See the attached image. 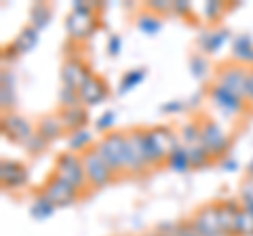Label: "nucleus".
Returning a JSON list of instances; mask_svg holds the SVG:
<instances>
[{
  "label": "nucleus",
  "mask_w": 253,
  "mask_h": 236,
  "mask_svg": "<svg viewBox=\"0 0 253 236\" xmlns=\"http://www.w3.org/2000/svg\"><path fill=\"white\" fill-rule=\"evenodd\" d=\"M152 171L146 154V127L126 129V148H125V175L126 179H141Z\"/></svg>",
  "instance_id": "2"
},
{
  "label": "nucleus",
  "mask_w": 253,
  "mask_h": 236,
  "mask_svg": "<svg viewBox=\"0 0 253 236\" xmlns=\"http://www.w3.org/2000/svg\"><path fill=\"white\" fill-rule=\"evenodd\" d=\"M247 101L253 108V66H247Z\"/></svg>",
  "instance_id": "30"
},
{
  "label": "nucleus",
  "mask_w": 253,
  "mask_h": 236,
  "mask_svg": "<svg viewBox=\"0 0 253 236\" xmlns=\"http://www.w3.org/2000/svg\"><path fill=\"white\" fill-rule=\"evenodd\" d=\"M53 209H55L53 204H51L49 200H46L42 194H38V192H36V198H34V209H32V211H34V215L44 219V217H49V215L53 213Z\"/></svg>",
  "instance_id": "25"
},
{
  "label": "nucleus",
  "mask_w": 253,
  "mask_h": 236,
  "mask_svg": "<svg viewBox=\"0 0 253 236\" xmlns=\"http://www.w3.org/2000/svg\"><path fill=\"white\" fill-rule=\"evenodd\" d=\"M211 80L219 82L226 86L228 91L236 93L239 97L247 99V66L236 59H226L213 68V78Z\"/></svg>",
  "instance_id": "8"
},
{
  "label": "nucleus",
  "mask_w": 253,
  "mask_h": 236,
  "mask_svg": "<svg viewBox=\"0 0 253 236\" xmlns=\"http://www.w3.org/2000/svg\"><path fill=\"white\" fill-rule=\"evenodd\" d=\"M95 146L101 154V158L108 162V167L114 171L118 182L126 179L125 175V148H126V129H112L104 133L99 139H95Z\"/></svg>",
  "instance_id": "4"
},
{
  "label": "nucleus",
  "mask_w": 253,
  "mask_h": 236,
  "mask_svg": "<svg viewBox=\"0 0 253 236\" xmlns=\"http://www.w3.org/2000/svg\"><path fill=\"white\" fill-rule=\"evenodd\" d=\"M81 158L84 164V173H86V179H89L91 190H101V188L118 184V177L114 175V171L108 167V162L101 158V154L95 144L91 148H86L84 152H81Z\"/></svg>",
  "instance_id": "7"
},
{
  "label": "nucleus",
  "mask_w": 253,
  "mask_h": 236,
  "mask_svg": "<svg viewBox=\"0 0 253 236\" xmlns=\"http://www.w3.org/2000/svg\"><path fill=\"white\" fill-rule=\"evenodd\" d=\"M101 9V4H89V2H76L72 13L68 15L66 28L68 36L72 42H84L95 34L97 30V11Z\"/></svg>",
  "instance_id": "5"
},
{
  "label": "nucleus",
  "mask_w": 253,
  "mask_h": 236,
  "mask_svg": "<svg viewBox=\"0 0 253 236\" xmlns=\"http://www.w3.org/2000/svg\"><path fill=\"white\" fill-rule=\"evenodd\" d=\"M0 179H2L4 190H19V188H26L28 184L30 169L19 160L4 158L2 164H0Z\"/></svg>",
  "instance_id": "14"
},
{
  "label": "nucleus",
  "mask_w": 253,
  "mask_h": 236,
  "mask_svg": "<svg viewBox=\"0 0 253 236\" xmlns=\"http://www.w3.org/2000/svg\"><path fill=\"white\" fill-rule=\"evenodd\" d=\"M234 55H232V59L236 61H241V64L245 66H253V42H251V38L249 36H241V38H236V42H234Z\"/></svg>",
  "instance_id": "20"
},
{
  "label": "nucleus",
  "mask_w": 253,
  "mask_h": 236,
  "mask_svg": "<svg viewBox=\"0 0 253 236\" xmlns=\"http://www.w3.org/2000/svg\"><path fill=\"white\" fill-rule=\"evenodd\" d=\"M190 219H192V224H194L196 230H199L201 236H226L224 230H221V226H219L215 200L201 204Z\"/></svg>",
  "instance_id": "13"
},
{
  "label": "nucleus",
  "mask_w": 253,
  "mask_h": 236,
  "mask_svg": "<svg viewBox=\"0 0 253 236\" xmlns=\"http://www.w3.org/2000/svg\"><path fill=\"white\" fill-rule=\"evenodd\" d=\"M53 173H57L61 179H66L70 186H74L78 192H81L83 198H86L93 190L89 186V179H86V173H84V164L83 158L78 152L72 150H66L55 156V162H53Z\"/></svg>",
  "instance_id": "6"
},
{
  "label": "nucleus",
  "mask_w": 253,
  "mask_h": 236,
  "mask_svg": "<svg viewBox=\"0 0 253 236\" xmlns=\"http://www.w3.org/2000/svg\"><path fill=\"white\" fill-rule=\"evenodd\" d=\"M167 169H175L179 173H186L190 167V158H188V152L184 146H179L177 150H173V154L169 156V162H167Z\"/></svg>",
  "instance_id": "22"
},
{
  "label": "nucleus",
  "mask_w": 253,
  "mask_h": 236,
  "mask_svg": "<svg viewBox=\"0 0 253 236\" xmlns=\"http://www.w3.org/2000/svg\"><path fill=\"white\" fill-rule=\"evenodd\" d=\"M196 122H199V129H201V141L203 146L207 148V152L211 154V158L219 162L224 160L228 154H230V148H232V137H228V133L219 127L209 112H199L194 114Z\"/></svg>",
  "instance_id": "3"
},
{
  "label": "nucleus",
  "mask_w": 253,
  "mask_h": 236,
  "mask_svg": "<svg viewBox=\"0 0 253 236\" xmlns=\"http://www.w3.org/2000/svg\"><path fill=\"white\" fill-rule=\"evenodd\" d=\"M179 137L177 131H173L167 124H156V127H146V154L152 171L167 169L169 156L173 150H177Z\"/></svg>",
  "instance_id": "1"
},
{
  "label": "nucleus",
  "mask_w": 253,
  "mask_h": 236,
  "mask_svg": "<svg viewBox=\"0 0 253 236\" xmlns=\"http://www.w3.org/2000/svg\"><path fill=\"white\" fill-rule=\"evenodd\" d=\"M144 11L156 15V17H165V15L173 13V2H158V0H150L144 4Z\"/></svg>",
  "instance_id": "24"
},
{
  "label": "nucleus",
  "mask_w": 253,
  "mask_h": 236,
  "mask_svg": "<svg viewBox=\"0 0 253 236\" xmlns=\"http://www.w3.org/2000/svg\"><path fill=\"white\" fill-rule=\"evenodd\" d=\"M154 236H173V234H171V226L158 228V230H154Z\"/></svg>",
  "instance_id": "32"
},
{
  "label": "nucleus",
  "mask_w": 253,
  "mask_h": 236,
  "mask_svg": "<svg viewBox=\"0 0 253 236\" xmlns=\"http://www.w3.org/2000/svg\"><path fill=\"white\" fill-rule=\"evenodd\" d=\"M36 133L46 141V144H53V141H57V139L68 135L57 110L38 118V120H36Z\"/></svg>",
  "instance_id": "16"
},
{
  "label": "nucleus",
  "mask_w": 253,
  "mask_h": 236,
  "mask_svg": "<svg viewBox=\"0 0 253 236\" xmlns=\"http://www.w3.org/2000/svg\"><path fill=\"white\" fill-rule=\"evenodd\" d=\"M118 49H121V40H118V36H112V40L108 42V51L112 55H118Z\"/></svg>",
  "instance_id": "31"
},
{
  "label": "nucleus",
  "mask_w": 253,
  "mask_h": 236,
  "mask_svg": "<svg viewBox=\"0 0 253 236\" xmlns=\"http://www.w3.org/2000/svg\"><path fill=\"white\" fill-rule=\"evenodd\" d=\"M36 40H38V30H36L34 26H28V28L23 30V32L11 42V46H6V49H11V51H13V57H17V55L28 53L32 46L36 44Z\"/></svg>",
  "instance_id": "18"
},
{
  "label": "nucleus",
  "mask_w": 253,
  "mask_h": 236,
  "mask_svg": "<svg viewBox=\"0 0 253 236\" xmlns=\"http://www.w3.org/2000/svg\"><path fill=\"white\" fill-rule=\"evenodd\" d=\"M144 76H146L144 70H135V72H131V74H129V78L125 76V78H123V91H125V89H131L133 84H137Z\"/></svg>",
  "instance_id": "29"
},
{
  "label": "nucleus",
  "mask_w": 253,
  "mask_h": 236,
  "mask_svg": "<svg viewBox=\"0 0 253 236\" xmlns=\"http://www.w3.org/2000/svg\"><path fill=\"white\" fill-rule=\"evenodd\" d=\"M173 13H177L179 17H194V9L190 2H173Z\"/></svg>",
  "instance_id": "28"
},
{
  "label": "nucleus",
  "mask_w": 253,
  "mask_h": 236,
  "mask_svg": "<svg viewBox=\"0 0 253 236\" xmlns=\"http://www.w3.org/2000/svg\"><path fill=\"white\" fill-rule=\"evenodd\" d=\"M207 95L213 101V106L219 108L226 116H243V118H247V116L253 114V108L249 106L247 99H243V97L236 95V93L228 91L226 86H221L215 80H211L207 84Z\"/></svg>",
  "instance_id": "9"
},
{
  "label": "nucleus",
  "mask_w": 253,
  "mask_h": 236,
  "mask_svg": "<svg viewBox=\"0 0 253 236\" xmlns=\"http://www.w3.org/2000/svg\"><path fill=\"white\" fill-rule=\"evenodd\" d=\"M51 13H53V6H51V4H46V2H36L34 6H32V13H30L32 26H34L36 30H41L42 26H46V23H49Z\"/></svg>",
  "instance_id": "21"
},
{
  "label": "nucleus",
  "mask_w": 253,
  "mask_h": 236,
  "mask_svg": "<svg viewBox=\"0 0 253 236\" xmlns=\"http://www.w3.org/2000/svg\"><path fill=\"white\" fill-rule=\"evenodd\" d=\"M38 194H42L53 207H70V204L83 200L81 192L53 171L44 177V182L41 184V188H38Z\"/></svg>",
  "instance_id": "10"
},
{
  "label": "nucleus",
  "mask_w": 253,
  "mask_h": 236,
  "mask_svg": "<svg viewBox=\"0 0 253 236\" xmlns=\"http://www.w3.org/2000/svg\"><path fill=\"white\" fill-rule=\"evenodd\" d=\"M171 234L173 236H201L199 230L194 228L192 219H179V222L171 224Z\"/></svg>",
  "instance_id": "23"
},
{
  "label": "nucleus",
  "mask_w": 253,
  "mask_h": 236,
  "mask_svg": "<svg viewBox=\"0 0 253 236\" xmlns=\"http://www.w3.org/2000/svg\"><path fill=\"white\" fill-rule=\"evenodd\" d=\"M186 152H188L190 167H192V169H205V167H211V164H215V160L211 158V154L207 152V148H205L203 144L190 146V148H186Z\"/></svg>",
  "instance_id": "19"
},
{
  "label": "nucleus",
  "mask_w": 253,
  "mask_h": 236,
  "mask_svg": "<svg viewBox=\"0 0 253 236\" xmlns=\"http://www.w3.org/2000/svg\"><path fill=\"white\" fill-rule=\"evenodd\" d=\"M93 74L91 66L86 64V59L81 53H66L63 57V66H61V86H68V89L81 91L83 84L89 80Z\"/></svg>",
  "instance_id": "11"
},
{
  "label": "nucleus",
  "mask_w": 253,
  "mask_h": 236,
  "mask_svg": "<svg viewBox=\"0 0 253 236\" xmlns=\"http://www.w3.org/2000/svg\"><path fill=\"white\" fill-rule=\"evenodd\" d=\"M239 200L243 204H253V177L249 175H245L243 179V184H241V196H239Z\"/></svg>",
  "instance_id": "27"
},
{
  "label": "nucleus",
  "mask_w": 253,
  "mask_h": 236,
  "mask_svg": "<svg viewBox=\"0 0 253 236\" xmlns=\"http://www.w3.org/2000/svg\"><path fill=\"white\" fill-rule=\"evenodd\" d=\"M57 112L61 116V122L66 127L68 135H76V133L84 131V127L89 124V110L83 104L72 108H57Z\"/></svg>",
  "instance_id": "17"
},
{
  "label": "nucleus",
  "mask_w": 253,
  "mask_h": 236,
  "mask_svg": "<svg viewBox=\"0 0 253 236\" xmlns=\"http://www.w3.org/2000/svg\"><path fill=\"white\" fill-rule=\"evenodd\" d=\"M78 95H81V101L83 106H95V104H101L104 99H108L110 95V84L108 80L101 74H91V78L83 84V89L78 91Z\"/></svg>",
  "instance_id": "15"
},
{
  "label": "nucleus",
  "mask_w": 253,
  "mask_h": 236,
  "mask_svg": "<svg viewBox=\"0 0 253 236\" xmlns=\"http://www.w3.org/2000/svg\"><path fill=\"white\" fill-rule=\"evenodd\" d=\"M226 9H228V4H224V2H207V4H205V11H207V19H209L211 23H217V21L221 19V15L226 13Z\"/></svg>",
  "instance_id": "26"
},
{
  "label": "nucleus",
  "mask_w": 253,
  "mask_h": 236,
  "mask_svg": "<svg viewBox=\"0 0 253 236\" xmlns=\"http://www.w3.org/2000/svg\"><path fill=\"white\" fill-rule=\"evenodd\" d=\"M2 133L9 141L26 148L32 141V137L36 135V122H32L30 118L21 116L17 112L2 114Z\"/></svg>",
  "instance_id": "12"
}]
</instances>
